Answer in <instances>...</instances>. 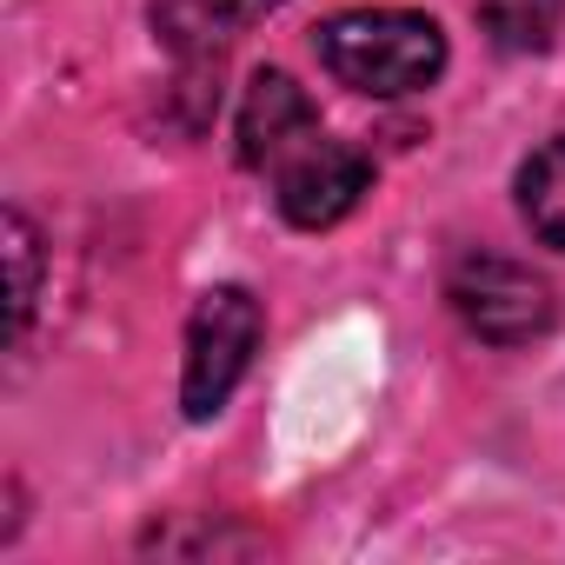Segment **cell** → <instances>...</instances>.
Wrapping results in <instances>:
<instances>
[{"label":"cell","instance_id":"9c48e42d","mask_svg":"<svg viewBox=\"0 0 565 565\" xmlns=\"http://www.w3.org/2000/svg\"><path fill=\"white\" fill-rule=\"evenodd\" d=\"M8 259H14V340H21L28 313L41 300V239L28 226V213H8Z\"/></svg>","mask_w":565,"mask_h":565},{"label":"cell","instance_id":"5b68a950","mask_svg":"<svg viewBox=\"0 0 565 565\" xmlns=\"http://www.w3.org/2000/svg\"><path fill=\"white\" fill-rule=\"evenodd\" d=\"M313 134H320V114L294 74H253V87L239 100V160L246 167H279Z\"/></svg>","mask_w":565,"mask_h":565},{"label":"cell","instance_id":"52a82bcc","mask_svg":"<svg viewBox=\"0 0 565 565\" xmlns=\"http://www.w3.org/2000/svg\"><path fill=\"white\" fill-rule=\"evenodd\" d=\"M519 213H525V226H532L545 246L565 253V134L545 140V147L519 167Z\"/></svg>","mask_w":565,"mask_h":565},{"label":"cell","instance_id":"8992f818","mask_svg":"<svg viewBox=\"0 0 565 565\" xmlns=\"http://www.w3.org/2000/svg\"><path fill=\"white\" fill-rule=\"evenodd\" d=\"M273 8L279 0H153V34L180 61H206V54H220L233 34H246Z\"/></svg>","mask_w":565,"mask_h":565},{"label":"cell","instance_id":"ba28073f","mask_svg":"<svg viewBox=\"0 0 565 565\" xmlns=\"http://www.w3.org/2000/svg\"><path fill=\"white\" fill-rule=\"evenodd\" d=\"M472 14L499 54H545L565 21V0H472Z\"/></svg>","mask_w":565,"mask_h":565},{"label":"cell","instance_id":"6da1fadb","mask_svg":"<svg viewBox=\"0 0 565 565\" xmlns=\"http://www.w3.org/2000/svg\"><path fill=\"white\" fill-rule=\"evenodd\" d=\"M313 47L340 87L373 94V100L426 94L446 74V34L433 14H413V8H347L320 21Z\"/></svg>","mask_w":565,"mask_h":565},{"label":"cell","instance_id":"3957f363","mask_svg":"<svg viewBox=\"0 0 565 565\" xmlns=\"http://www.w3.org/2000/svg\"><path fill=\"white\" fill-rule=\"evenodd\" d=\"M446 300L459 327L486 347H532L552 333V313H558L545 279L505 253H466L446 279Z\"/></svg>","mask_w":565,"mask_h":565},{"label":"cell","instance_id":"277c9868","mask_svg":"<svg viewBox=\"0 0 565 565\" xmlns=\"http://www.w3.org/2000/svg\"><path fill=\"white\" fill-rule=\"evenodd\" d=\"M273 186H279L273 193L279 213H287L300 233H320V226H340L360 206V193L373 186V160L360 147H347V140L313 134L273 167Z\"/></svg>","mask_w":565,"mask_h":565},{"label":"cell","instance_id":"7a4b0ae2","mask_svg":"<svg viewBox=\"0 0 565 565\" xmlns=\"http://www.w3.org/2000/svg\"><path fill=\"white\" fill-rule=\"evenodd\" d=\"M266 313L246 287H206L193 320H186V360H180V406L186 419H213L233 386L246 380L253 353H259Z\"/></svg>","mask_w":565,"mask_h":565}]
</instances>
